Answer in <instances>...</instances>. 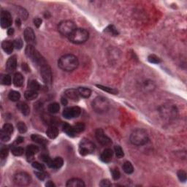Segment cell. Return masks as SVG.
Listing matches in <instances>:
<instances>
[{"mask_svg":"<svg viewBox=\"0 0 187 187\" xmlns=\"http://www.w3.org/2000/svg\"><path fill=\"white\" fill-rule=\"evenodd\" d=\"M79 61L78 57L73 54H65L58 61V66L65 72H72L78 68Z\"/></svg>","mask_w":187,"mask_h":187,"instance_id":"1","label":"cell"},{"mask_svg":"<svg viewBox=\"0 0 187 187\" xmlns=\"http://www.w3.org/2000/svg\"><path fill=\"white\" fill-rule=\"evenodd\" d=\"M130 142L133 145L141 146L146 145L149 140L148 133L142 129H137L130 134Z\"/></svg>","mask_w":187,"mask_h":187,"instance_id":"2","label":"cell"},{"mask_svg":"<svg viewBox=\"0 0 187 187\" xmlns=\"http://www.w3.org/2000/svg\"><path fill=\"white\" fill-rule=\"evenodd\" d=\"M160 115L165 120L172 121L174 120L178 116V109L176 106L171 104H165L162 105L159 109Z\"/></svg>","mask_w":187,"mask_h":187,"instance_id":"3","label":"cell"},{"mask_svg":"<svg viewBox=\"0 0 187 187\" xmlns=\"http://www.w3.org/2000/svg\"><path fill=\"white\" fill-rule=\"evenodd\" d=\"M89 37L88 31L85 29H76L69 37V41L75 44H82L87 41Z\"/></svg>","mask_w":187,"mask_h":187,"instance_id":"4","label":"cell"},{"mask_svg":"<svg viewBox=\"0 0 187 187\" xmlns=\"http://www.w3.org/2000/svg\"><path fill=\"white\" fill-rule=\"evenodd\" d=\"M92 108L97 113H105L110 108V103L105 97H97L92 102Z\"/></svg>","mask_w":187,"mask_h":187,"instance_id":"5","label":"cell"},{"mask_svg":"<svg viewBox=\"0 0 187 187\" xmlns=\"http://www.w3.org/2000/svg\"><path fill=\"white\" fill-rule=\"evenodd\" d=\"M76 25L72 21L66 20L62 21L59 23L58 26L59 32L65 37H69L73 33L75 30L76 29Z\"/></svg>","mask_w":187,"mask_h":187,"instance_id":"6","label":"cell"},{"mask_svg":"<svg viewBox=\"0 0 187 187\" xmlns=\"http://www.w3.org/2000/svg\"><path fill=\"white\" fill-rule=\"evenodd\" d=\"M13 181L17 186H29L32 182V177L27 173L20 172L16 173L13 176Z\"/></svg>","mask_w":187,"mask_h":187,"instance_id":"7","label":"cell"},{"mask_svg":"<svg viewBox=\"0 0 187 187\" xmlns=\"http://www.w3.org/2000/svg\"><path fill=\"white\" fill-rule=\"evenodd\" d=\"M95 149V146L92 141L87 139H84L79 144V152L80 155L86 156L92 154Z\"/></svg>","mask_w":187,"mask_h":187,"instance_id":"8","label":"cell"},{"mask_svg":"<svg viewBox=\"0 0 187 187\" xmlns=\"http://www.w3.org/2000/svg\"><path fill=\"white\" fill-rule=\"evenodd\" d=\"M40 72L41 75L42 80L47 86H51L52 84V72L51 69L49 64H45L42 65L40 68Z\"/></svg>","mask_w":187,"mask_h":187,"instance_id":"9","label":"cell"},{"mask_svg":"<svg viewBox=\"0 0 187 187\" xmlns=\"http://www.w3.org/2000/svg\"><path fill=\"white\" fill-rule=\"evenodd\" d=\"M81 113V109L78 106L76 107H67L63 111V116L67 119H72L74 118H78Z\"/></svg>","mask_w":187,"mask_h":187,"instance_id":"10","label":"cell"},{"mask_svg":"<svg viewBox=\"0 0 187 187\" xmlns=\"http://www.w3.org/2000/svg\"><path fill=\"white\" fill-rule=\"evenodd\" d=\"M95 137L97 138V141L99 142L101 145L104 146H108L112 144L111 139L107 137L104 132V131L102 129H97L95 132Z\"/></svg>","mask_w":187,"mask_h":187,"instance_id":"11","label":"cell"},{"mask_svg":"<svg viewBox=\"0 0 187 187\" xmlns=\"http://www.w3.org/2000/svg\"><path fill=\"white\" fill-rule=\"evenodd\" d=\"M13 130V127L10 124H5L4 125L1 131L0 134V139L2 142H7L10 140L11 135H12Z\"/></svg>","mask_w":187,"mask_h":187,"instance_id":"12","label":"cell"},{"mask_svg":"<svg viewBox=\"0 0 187 187\" xmlns=\"http://www.w3.org/2000/svg\"><path fill=\"white\" fill-rule=\"evenodd\" d=\"M13 20L10 13L7 10H2L1 13V26L4 29L8 28L12 25Z\"/></svg>","mask_w":187,"mask_h":187,"instance_id":"13","label":"cell"},{"mask_svg":"<svg viewBox=\"0 0 187 187\" xmlns=\"http://www.w3.org/2000/svg\"><path fill=\"white\" fill-rule=\"evenodd\" d=\"M24 39L29 45H33L36 43V37L33 29L30 27H27L24 30Z\"/></svg>","mask_w":187,"mask_h":187,"instance_id":"14","label":"cell"},{"mask_svg":"<svg viewBox=\"0 0 187 187\" xmlns=\"http://www.w3.org/2000/svg\"><path fill=\"white\" fill-rule=\"evenodd\" d=\"M113 156V151H112L111 148H106L104 150L103 153L100 155V159L105 163H109L111 162L112 158Z\"/></svg>","mask_w":187,"mask_h":187,"instance_id":"15","label":"cell"},{"mask_svg":"<svg viewBox=\"0 0 187 187\" xmlns=\"http://www.w3.org/2000/svg\"><path fill=\"white\" fill-rule=\"evenodd\" d=\"M65 96L69 99L74 102H78L80 98V95L78 90L75 89V88H69L65 91Z\"/></svg>","mask_w":187,"mask_h":187,"instance_id":"16","label":"cell"},{"mask_svg":"<svg viewBox=\"0 0 187 187\" xmlns=\"http://www.w3.org/2000/svg\"><path fill=\"white\" fill-rule=\"evenodd\" d=\"M17 67V57L16 56H12L10 57L6 64V68L9 72H13Z\"/></svg>","mask_w":187,"mask_h":187,"instance_id":"17","label":"cell"},{"mask_svg":"<svg viewBox=\"0 0 187 187\" xmlns=\"http://www.w3.org/2000/svg\"><path fill=\"white\" fill-rule=\"evenodd\" d=\"M2 50L7 54H10L13 53V49H14V44L13 42L10 41V40H4L2 42Z\"/></svg>","mask_w":187,"mask_h":187,"instance_id":"18","label":"cell"},{"mask_svg":"<svg viewBox=\"0 0 187 187\" xmlns=\"http://www.w3.org/2000/svg\"><path fill=\"white\" fill-rule=\"evenodd\" d=\"M66 186L67 187H84L85 186V184L81 179L73 178L67 181Z\"/></svg>","mask_w":187,"mask_h":187,"instance_id":"19","label":"cell"},{"mask_svg":"<svg viewBox=\"0 0 187 187\" xmlns=\"http://www.w3.org/2000/svg\"><path fill=\"white\" fill-rule=\"evenodd\" d=\"M39 151V148L34 145H29L27 146L26 148V157L28 159H32L34 157V156Z\"/></svg>","mask_w":187,"mask_h":187,"instance_id":"20","label":"cell"},{"mask_svg":"<svg viewBox=\"0 0 187 187\" xmlns=\"http://www.w3.org/2000/svg\"><path fill=\"white\" fill-rule=\"evenodd\" d=\"M46 134H47V135L49 138L55 139L59 135V130H58L56 127L52 125V126H50L48 128L47 131H46Z\"/></svg>","mask_w":187,"mask_h":187,"instance_id":"21","label":"cell"},{"mask_svg":"<svg viewBox=\"0 0 187 187\" xmlns=\"http://www.w3.org/2000/svg\"><path fill=\"white\" fill-rule=\"evenodd\" d=\"M64 160L61 157H56L55 159H52L49 167L53 169H59L63 166Z\"/></svg>","mask_w":187,"mask_h":187,"instance_id":"22","label":"cell"},{"mask_svg":"<svg viewBox=\"0 0 187 187\" xmlns=\"http://www.w3.org/2000/svg\"><path fill=\"white\" fill-rule=\"evenodd\" d=\"M24 77L20 72H16L13 77V84L16 87H21L24 84Z\"/></svg>","mask_w":187,"mask_h":187,"instance_id":"23","label":"cell"},{"mask_svg":"<svg viewBox=\"0 0 187 187\" xmlns=\"http://www.w3.org/2000/svg\"><path fill=\"white\" fill-rule=\"evenodd\" d=\"M31 138H32V140H33L34 142H37V143L40 144V145H42V146H45L48 142L47 140H46L44 137L40 136V135H39V134H32V137H31Z\"/></svg>","mask_w":187,"mask_h":187,"instance_id":"24","label":"cell"},{"mask_svg":"<svg viewBox=\"0 0 187 187\" xmlns=\"http://www.w3.org/2000/svg\"><path fill=\"white\" fill-rule=\"evenodd\" d=\"M77 90H78L80 97H82L84 98H88L92 95V91L88 88L79 87Z\"/></svg>","mask_w":187,"mask_h":187,"instance_id":"25","label":"cell"},{"mask_svg":"<svg viewBox=\"0 0 187 187\" xmlns=\"http://www.w3.org/2000/svg\"><path fill=\"white\" fill-rule=\"evenodd\" d=\"M63 130L67 135L69 137H74L76 135V132H75L74 129H73V127L69 125L67 123H64L63 125Z\"/></svg>","mask_w":187,"mask_h":187,"instance_id":"26","label":"cell"},{"mask_svg":"<svg viewBox=\"0 0 187 187\" xmlns=\"http://www.w3.org/2000/svg\"><path fill=\"white\" fill-rule=\"evenodd\" d=\"M18 109L20 110L21 113H23L24 115H29L30 113V108L29 107V105L26 103H19L18 104Z\"/></svg>","mask_w":187,"mask_h":187,"instance_id":"27","label":"cell"},{"mask_svg":"<svg viewBox=\"0 0 187 187\" xmlns=\"http://www.w3.org/2000/svg\"><path fill=\"white\" fill-rule=\"evenodd\" d=\"M38 97V93L37 91L34 90H30L29 89L26 91L24 94V97L28 100H33L35 99Z\"/></svg>","mask_w":187,"mask_h":187,"instance_id":"28","label":"cell"},{"mask_svg":"<svg viewBox=\"0 0 187 187\" xmlns=\"http://www.w3.org/2000/svg\"><path fill=\"white\" fill-rule=\"evenodd\" d=\"M59 110H60V106L57 103H52L48 107V111H49L50 113H52V114L57 113L59 111Z\"/></svg>","mask_w":187,"mask_h":187,"instance_id":"29","label":"cell"},{"mask_svg":"<svg viewBox=\"0 0 187 187\" xmlns=\"http://www.w3.org/2000/svg\"><path fill=\"white\" fill-rule=\"evenodd\" d=\"M122 168L124 173H126L127 174H132L134 172V167H133L132 163L130 162H125L124 165H123Z\"/></svg>","mask_w":187,"mask_h":187,"instance_id":"30","label":"cell"},{"mask_svg":"<svg viewBox=\"0 0 187 187\" xmlns=\"http://www.w3.org/2000/svg\"><path fill=\"white\" fill-rule=\"evenodd\" d=\"M8 98L11 101L17 102L20 99L21 94L17 91H10L8 94Z\"/></svg>","mask_w":187,"mask_h":187,"instance_id":"31","label":"cell"},{"mask_svg":"<svg viewBox=\"0 0 187 187\" xmlns=\"http://www.w3.org/2000/svg\"><path fill=\"white\" fill-rule=\"evenodd\" d=\"M28 88L30 90H34L37 92L38 90H40V85L35 80H31L28 83Z\"/></svg>","mask_w":187,"mask_h":187,"instance_id":"32","label":"cell"},{"mask_svg":"<svg viewBox=\"0 0 187 187\" xmlns=\"http://www.w3.org/2000/svg\"><path fill=\"white\" fill-rule=\"evenodd\" d=\"M97 86L99 88H100V89L103 90L104 92H108V93H110V94H118V93H119V91L117 89H115V88L107 87V86H102V85H97Z\"/></svg>","mask_w":187,"mask_h":187,"instance_id":"33","label":"cell"},{"mask_svg":"<svg viewBox=\"0 0 187 187\" xmlns=\"http://www.w3.org/2000/svg\"><path fill=\"white\" fill-rule=\"evenodd\" d=\"M105 32L114 36H118L119 34L118 30L116 29V28H115L113 25H110V26H107V27L105 29Z\"/></svg>","mask_w":187,"mask_h":187,"instance_id":"34","label":"cell"},{"mask_svg":"<svg viewBox=\"0 0 187 187\" xmlns=\"http://www.w3.org/2000/svg\"><path fill=\"white\" fill-rule=\"evenodd\" d=\"M1 83L2 84L5 85V86H10L12 83L10 76V75H3L1 77Z\"/></svg>","mask_w":187,"mask_h":187,"instance_id":"35","label":"cell"},{"mask_svg":"<svg viewBox=\"0 0 187 187\" xmlns=\"http://www.w3.org/2000/svg\"><path fill=\"white\" fill-rule=\"evenodd\" d=\"M72 127L76 133H80L85 130V124L82 122L76 123V124Z\"/></svg>","mask_w":187,"mask_h":187,"instance_id":"36","label":"cell"},{"mask_svg":"<svg viewBox=\"0 0 187 187\" xmlns=\"http://www.w3.org/2000/svg\"><path fill=\"white\" fill-rule=\"evenodd\" d=\"M24 152V149L22 147H13L12 148V153L13 155L16 157H20L23 155Z\"/></svg>","mask_w":187,"mask_h":187,"instance_id":"37","label":"cell"},{"mask_svg":"<svg viewBox=\"0 0 187 187\" xmlns=\"http://www.w3.org/2000/svg\"><path fill=\"white\" fill-rule=\"evenodd\" d=\"M114 150H115V156H116L117 158L121 159V158L124 157V151H123V149L121 148L120 146H115L114 148Z\"/></svg>","mask_w":187,"mask_h":187,"instance_id":"38","label":"cell"},{"mask_svg":"<svg viewBox=\"0 0 187 187\" xmlns=\"http://www.w3.org/2000/svg\"><path fill=\"white\" fill-rule=\"evenodd\" d=\"M17 128L20 133H25L27 131V127L22 121H20L17 124Z\"/></svg>","mask_w":187,"mask_h":187,"instance_id":"39","label":"cell"},{"mask_svg":"<svg viewBox=\"0 0 187 187\" xmlns=\"http://www.w3.org/2000/svg\"><path fill=\"white\" fill-rule=\"evenodd\" d=\"M154 84L153 81H151V80H147V81L144 82L143 84V88H145L146 91H149V92H151L152 91V89H154Z\"/></svg>","mask_w":187,"mask_h":187,"instance_id":"40","label":"cell"},{"mask_svg":"<svg viewBox=\"0 0 187 187\" xmlns=\"http://www.w3.org/2000/svg\"><path fill=\"white\" fill-rule=\"evenodd\" d=\"M32 167H33L34 169H37L38 171H44L45 169V165H44L43 164L38 162H34L32 163Z\"/></svg>","mask_w":187,"mask_h":187,"instance_id":"41","label":"cell"},{"mask_svg":"<svg viewBox=\"0 0 187 187\" xmlns=\"http://www.w3.org/2000/svg\"><path fill=\"white\" fill-rule=\"evenodd\" d=\"M148 60L150 63L152 64H159L161 62V59H160L158 56H157L154 54L150 55L148 57Z\"/></svg>","mask_w":187,"mask_h":187,"instance_id":"42","label":"cell"},{"mask_svg":"<svg viewBox=\"0 0 187 187\" xmlns=\"http://www.w3.org/2000/svg\"><path fill=\"white\" fill-rule=\"evenodd\" d=\"M111 173H112V176H113V178L114 179L115 181H117L121 177L120 171L119 170L118 168L112 169H111Z\"/></svg>","mask_w":187,"mask_h":187,"instance_id":"43","label":"cell"},{"mask_svg":"<svg viewBox=\"0 0 187 187\" xmlns=\"http://www.w3.org/2000/svg\"><path fill=\"white\" fill-rule=\"evenodd\" d=\"M13 44H14V47L15 49L20 50L22 49L23 47V40L21 38H17V39H15L14 40Z\"/></svg>","mask_w":187,"mask_h":187,"instance_id":"44","label":"cell"},{"mask_svg":"<svg viewBox=\"0 0 187 187\" xmlns=\"http://www.w3.org/2000/svg\"><path fill=\"white\" fill-rule=\"evenodd\" d=\"M177 175H178V178H179V180L181 181H182V182H185V181H186V173L185 171L184 170H179L178 171V173H177Z\"/></svg>","mask_w":187,"mask_h":187,"instance_id":"45","label":"cell"},{"mask_svg":"<svg viewBox=\"0 0 187 187\" xmlns=\"http://www.w3.org/2000/svg\"><path fill=\"white\" fill-rule=\"evenodd\" d=\"M40 159H41L42 161L43 162L47 164L48 166H49V167L50 164H51V161H52V159H51V158H50L48 155H46V154H42V155H41L40 157Z\"/></svg>","mask_w":187,"mask_h":187,"instance_id":"46","label":"cell"},{"mask_svg":"<svg viewBox=\"0 0 187 187\" xmlns=\"http://www.w3.org/2000/svg\"><path fill=\"white\" fill-rule=\"evenodd\" d=\"M9 151L7 148H2L0 151V157L2 159H6L7 156H8Z\"/></svg>","mask_w":187,"mask_h":187,"instance_id":"47","label":"cell"},{"mask_svg":"<svg viewBox=\"0 0 187 187\" xmlns=\"http://www.w3.org/2000/svg\"><path fill=\"white\" fill-rule=\"evenodd\" d=\"M34 173H35L36 176L37 177L40 181H44L46 178V177H47V175H46V174L43 171H39V172H35Z\"/></svg>","mask_w":187,"mask_h":187,"instance_id":"48","label":"cell"},{"mask_svg":"<svg viewBox=\"0 0 187 187\" xmlns=\"http://www.w3.org/2000/svg\"><path fill=\"white\" fill-rule=\"evenodd\" d=\"M111 183L110 182L109 180L107 179H105V180L101 181V182L99 183V186H103V187H107V186H111Z\"/></svg>","mask_w":187,"mask_h":187,"instance_id":"49","label":"cell"},{"mask_svg":"<svg viewBox=\"0 0 187 187\" xmlns=\"http://www.w3.org/2000/svg\"><path fill=\"white\" fill-rule=\"evenodd\" d=\"M34 24L37 28H39L42 24V20L39 18H36L34 20Z\"/></svg>","mask_w":187,"mask_h":187,"instance_id":"50","label":"cell"},{"mask_svg":"<svg viewBox=\"0 0 187 187\" xmlns=\"http://www.w3.org/2000/svg\"><path fill=\"white\" fill-rule=\"evenodd\" d=\"M61 104H62L64 106L67 105V104H68V101H67L66 97H61Z\"/></svg>","mask_w":187,"mask_h":187,"instance_id":"51","label":"cell"},{"mask_svg":"<svg viewBox=\"0 0 187 187\" xmlns=\"http://www.w3.org/2000/svg\"><path fill=\"white\" fill-rule=\"evenodd\" d=\"M45 186H47V187H54V186H56V185L53 184L52 181H48V182L46 183Z\"/></svg>","mask_w":187,"mask_h":187,"instance_id":"52","label":"cell"},{"mask_svg":"<svg viewBox=\"0 0 187 187\" xmlns=\"http://www.w3.org/2000/svg\"><path fill=\"white\" fill-rule=\"evenodd\" d=\"M13 34H14V29L10 28V29H9L8 30H7V34H8L9 36L13 35Z\"/></svg>","mask_w":187,"mask_h":187,"instance_id":"53","label":"cell"},{"mask_svg":"<svg viewBox=\"0 0 187 187\" xmlns=\"http://www.w3.org/2000/svg\"><path fill=\"white\" fill-rule=\"evenodd\" d=\"M24 138H22V137H18V138H17L16 140V142L17 143H21V142H24Z\"/></svg>","mask_w":187,"mask_h":187,"instance_id":"54","label":"cell"},{"mask_svg":"<svg viewBox=\"0 0 187 187\" xmlns=\"http://www.w3.org/2000/svg\"><path fill=\"white\" fill-rule=\"evenodd\" d=\"M15 22H16V25L17 26H21V20H20V18H18L16 20V21H15Z\"/></svg>","mask_w":187,"mask_h":187,"instance_id":"55","label":"cell"}]
</instances>
